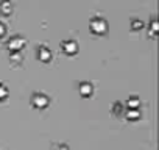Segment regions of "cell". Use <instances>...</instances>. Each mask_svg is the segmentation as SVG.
I'll list each match as a JSON object with an SVG mask.
<instances>
[{
  "mask_svg": "<svg viewBox=\"0 0 159 150\" xmlns=\"http://www.w3.org/2000/svg\"><path fill=\"white\" fill-rule=\"evenodd\" d=\"M89 28H91V31L95 33V35H103V33L108 30V22H106L103 17L95 16V17L91 19V22H89Z\"/></svg>",
  "mask_w": 159,
  "mask_h": 150,
  "instance_id": "obj_1",
  "label": "cell"
},
{
  "mask_svg": "<svg viewBox=\"0 0 159 150\" xmlns=\"http://www.w3.org/2000/svg\"><path fill=\"white\" fill-rule=\"evenodd\" d=\"M25 44H27V41H25L22 36H13V38H10V41L7 42L8 49L13 50V52H19V50H22V47H24Z\"/></svg>",
  "mask_w": 159,
  "mask_h": 150,
  "instance_id": "obj_2",
  "label": "cell"
},
{
  "mask_svg": "<svg viewBox=\"0 0 159 150\" xmlns=\"http://www.w3.org/2000/svg\"><path fill=\"white\" fill-rule=\"evenodd\" d=\"M61 47H62V52L67 53V55H73V53H76V50H78V44H76V41H73V39H66V41H62V42H61Z\"/></svg>",
  "mask_w": 159,
  "mask_h": 150,
  "instance_id": "obj_3",
  "label": "cell"
},
{
  "mask_svg": "<svg viewBox=\"0 0 159 150\" xmlns=\"http://www.w3.org/2000/svg\"><path fill=\"white\" fill-rule=\"evenodd\" d=\"M31 100H33V102H31L33 106H36V108H39V110H42V108H45V106L48 105V97L44 96V94H34Z\"/></svg>",
  "mask_w": 159,
  "mask_h": 150,
  "instance_id": "obj_4",
  "label": "cell"
},
{
  "mask_svg": "<svg viewBox=\"0 0 159 150\" xmlns=\"http://www.w3.org/2000/svg\"><path fill=\"white\" fill-rule=\"evenodd\" d=\"M38 58H39L41 61H44V63H48V61L52 59V52H50V49H48L47 45H41L39 50H38Z\"/></svg>",
  "mask_w": 159,
  "mask_h": 150,
  "instance_id": "obj_5",
  "label": "cell"
},
{
  "mask_svg": "<svg viewBox=\"0 0 159 150\" xmlns=\"http://www.w3.org/2000/svg\"><path fill=\"white\" fill-rule=\"evenodd\" d=\"M0 11H2L3 14H11V11H13V5H11V2L10 0H2L0 2Z\"/></svg>",
  "mask_w": 159,
  "mask_h": 150,
  "instance_id": "obj_6",
  "label": "cell"
},
{
  "mask_svg": "<svg viewBox=\"0 0 159 150\" xmlns=\"http://www.w3.org/2000/svg\"><path fill=\"white\" fill-rule=\"evenodd\" d=\"M92 85L91 83H81L80 85V92H81V96H84V97H89L91 94H92Z\"/></svg>",
  "mask_w": 159,
  "mask_h": 150,
  "instance_id": "obj_7",
  "label": "cell"
},
{
  "mask_svg": "<svg viewBox=\"0 0 159 150\" xmlns=\"http://www.w3.org/2000/svg\"><path fill=\"white\" fill-rule=\"evenodd\" d=\"M142 27H143V22H142L140 19H136V21L133 19V21H131V28H133V30H140Z\"/></svg>",
  "mask_w": 159,
  "mask_h": 150,
  "instance_id": "obj_8",
  "label": "cell"
},
{
  "mask_svg": "<svg viewBox=\"0 0 159 150\" xmlns=\"http://www.w3.org/2000/svg\"><path fill=\"white\" fill-rule=\"evenodd\" d=\"M7 96H8V89H7V86L0 83V100H2V99H5Z\"/></svg>",
  "mask_w": 159,
  "mask_h": 150,
  "instance_id": "obj_9",
  "label": "cell"
},
{
  "mask_svg": "<svg viewBox=\"0 0 159 150\" xmlns=\"http://www.w3.org/2000/svg\"><path fill=\"white\" fill-rule=\"evenodd\" d=\"M128 113H129V114H126V117H128V119H133V117H134V119H137V117H139V111H137V110H129Z\"/></svg>",
  "mask_w": 159,
  "mask_h": 150,
  "instance_id": "obj_10",
  "label": "cell"
},
{
  "mask_svg": "<svg viewBox=\"0 0 159 150\" xmlns=\"http://www.w3.org/2000/svg\"><path fill=\"white\" fill-rule=\"evenodd\" d=\"M128 105H129V108H133V106H139V99L137 97H131L129 99V102H128Z\"/></svg>",
  "mask_w": 159,
  "mask_h": 150,
  "instance_id": "obj_11",
  "label": "cell"
},
{
  "mask_svg": "<svg viewBox=\"0 0 159 150\" xmlns=\"http://www.w3.org/2000/svg\"><path fill=\"white\" fill-rule=\"evenodd\" d=\"M150 28H151V33H153V35L157 31V22H156V19H153V21H151V25H150Z\"/></svg>",
  "mask_w": 159,
  "mask_h": 150,
  "instance_id": "obj_12",
  "label": "cell"
},
{
  "mask_svg": "<svg viewBox=\"0 0 159 150\" xmlns=\"http://www.w3.org/2000/svg\"><path fill=\"white\" fill-rule=\"evenodd\" d=\"M5 30H7V28H5V25H3L2 22H0V36H3V35H5Z\"/></svg>",
  "mask_w": 159,
  "mask_h": 150,
  "instance_id": "obj_13",
  "label": "cell"
},
{
  "mask_svg": "<svg viewBox=\"0 0 159 150\" xmlns=\"http://www.w3.org/2000/svg\"><path fill=\"white\" fill-rule=\"evenodd\" d=\"M58 150H69V148H67V147H66V145H61V147H59V148H58Z\"/></svg>",
  "mask_w": 159,
  "mask_h": 150,
  "instance_id": "obj_14",
  "label": "cell"
}]
</instances>
